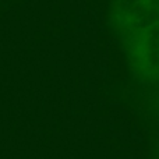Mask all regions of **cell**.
Segmentation results:
<instances>
[{"label": "cell", "instance_id": "6da1fadb", "mask_svg": "<svg viewBox=\"0 0 159 159\" xmlns=\"http://www.w3.org/2000/svg\"><path fill=\"white\" fill-rule=\"evenodd\" d=\"M130 74L147 87L159 85V22L121 39Z\"/></svg>", "mask_w": 159, "mask_h": 159}, {"label": "cell", "instance_id": "7a4b0ae2", "mask_svg": "<svg viewBox=\"0 0 159 159\" xmlns=\"http://www.w3.org/2000/svg\"><path fill=\"white\" fill-rule=\"evenodd\" d=\"M107 22L121 41L159 22V0H109Z\"/></svg>", "mask_w": 159, "mask_h": 159}, {"label": "cell", "instance_id": "3957f363", "mask_svg": "<svg viewBox=\"0 0 159 159\" xmlns=\"http://www.w3.org/2000/svg\"><path fill=\"white\" fill-rule=\"evenodd\" d=\"M148 106H149V112H151L154 120L157 121V124L159 126V85L154 87L151 96L148 99Z\"/></svg>", "mask_w": 159, "mask_h": 159}, {"label": "cell", "instance_id": "277c9868", "mask_svg": "<svg viewBox=\"0 0 159 159\" xmlns=\"http://www.w3.org/2000/svg\"><path fill=\"white\" fill-rule=\"evenodd\" d=\"M152 159H159V145L157 147V149L154 151V155H152Z\"/></svg>", "mask_w": 159, "mask_h": 159}]
</instances>
